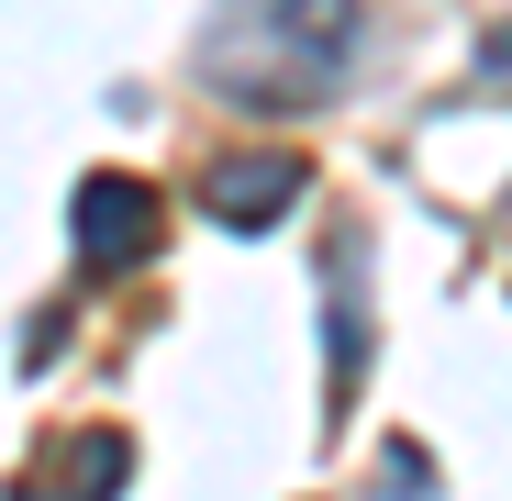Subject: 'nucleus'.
Masks as SVG:
<instances>
[{"label":"nucleus","mask_w":512,"mask_h":501,"mask_svg":"<svg viewBox=\"0 0 512 501\" xmlns=\"http://www.w3.org/2000/svg\"><path fill=\"white\" fill-rule=\"evenodd\" d=\"M90 212H101L90 234L112 245V257H123V245H145V201H134V190H90Z\"/></svg>","instance_id":"nucleus-1"},{"label":"nucleus","mask_w":512,"mask_h":501,"mask_svg":"<svg viewBox=\"0 0 512 501\" xmlns=\"http://www.w3.org/2000/svg\"><path fill=\"white\" fill-rule=\"evenodd\" d=\"M223 201H234V223H256V201H290V167H234Z\"/></svg>","instance_id":"nucleus-2"}]
</instances>
